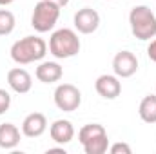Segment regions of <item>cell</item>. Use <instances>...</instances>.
<instances>
[{
    "mask_svg": "<svg viewBox=\"0 0 156 154\" xmlns=\"http://www.w3.org/2000/svg\"><path fill=\"white\" fill-rule=\"evenodd\" d=\"M138 71V58L131 51H118L113 58V73L118 78H131Z\"/></svg>",
    "mask_w": 156,
    "mask_h": 154,
    "instance_id": "7",
    "label": "cell"
},
{
    "mask_svg": "<svg viewBox=\"0 0 156 154\" xmlns=\"http://www.w3.org/2000/svg\"><path fill=\"white\" fill-rule=\"evenodd\" d=\"M109 152L111 154H131L133 149H131V145L125 143V142H116V143H113V145L109 147Z\"/></svg>",
    "mask_w": 156,
    "mask_h": 154,
    "instance_id": "19",
    "label": "cell"
},
{
    "mask_svg": "<svg viewBox=\"0 0 156 154\" xmlns=\"http://www.w3.org/2000/svg\"><path fill=\"white\" fill-rule=\"evenodd\" d=\"M147 56L151 62L156 64V37L153 40H149V45H147Z\"/></svg>",
    "mask_w": 156,
    "mask_h": 154,
    "instance_id": "20",
    "label": "cell"
},
{
    "mask_svg": "<svg viewBox=\"0 0 156 154\" xmlns=\"http://www.w3.org/2000/svg\"><path fill=\"white\" fill-rule=\"evenodd\" d=\"M35 76L42 83H56L64 76V69L58 62H40L35 71Z\"/></svg>",
    "mask_w": 156,
    "mask_h": 154,
    "instance_id": "12",
    "label": "cell"
},
{
    "mask_svg": "<svg viewBox=\"0 0 156 154\" xmlns=\"http://www.w3.org/2000/svg\"><path fill=\"white\" fill-rule=\"evenodd\" d=\"M80 38H78V33L75 29H69V27H62V29H56L53 31L49 44H47V49L49 53L56 58V60H66V58H73L80 53Z\"/></svg>",
    "mask_w": 156,
    "mask_h": 154,
    "instance_id": "2",
    "label": "cell"
},
{
    "mask_svg": "<svg viewBox=\"0 0 156 154\" xmlns=\"http://www.w3.org/2000/svg\"><path fill=\"white\" fill-rule=\"evenodd\" d=\"M82 147H83L85 154H105L109 151V138H107V134H102V136H96V138L85 142Z\"/></svg>",
    "mask_w": 156,
    "mask_h": 154,
    "instance_id": "15",
    "label": "cell"
},
{
    "mask_svg": "<svg viewBox=\"0 0 156 154\" xmlns=\"http://www.w3.org/2000/svg\"><path fill=\"white\" fill-rule=\"evenodd\" d=\"M16 20L9 9H0V37H7L15 31Z\"/></svg>",
    "mask_w": 156,
    "mask_h": 154,
    "instance_id": "17",
    "label": "cell"
},
{
    "mask_svg": "<svg viewBox=\"0 0 156 154\" xmlns=\"http://www.w3.org/2000/svg\"><path fill=\"white\" fill-rule=\"evenodd\" d=\"M47 2H51V4H55V5H58L60 9H62V7H66V5L69 4V0H47Z\"/></svg>",
    "mask_w": 156,
    "mask_h": 154,
    "instance_id": "21",
    "label": "cell"
},
{
    "mask_svg": "<svg viewBox=\"0 0 156 154\" xmlns=\"http://www.w3.org/2000/svg\"><path fill=\"white\" fill-rule=\"evenodd\" d=\"M47 131V118L42 113H31L22 121V134L26 138H38Z\"/></svg>",
    "mask_w": 156,
    "mask_h": 154,
    "instance_id": "11",
    "label": "cell"
},
{
    "mask_svg": "<svg viewBox=\"0 0 156 154\" xmlns=\"http://www.w3.org/2000/svg\"><path fill=\"white\" fill-rule=\"evenodd\" d=\"M9 54L13 62H16L18 65L35 64V62L44 60V56L47 54V44L44 38H40L37 35H29V37L16 40L11 45Z\"/></svg>",
    "mask_w": 156,
    "mask_h": 154,
    "instance_id": "1",
    "label": "cell"
},
{
    "mask_svg": "<svg viewBox=\"0 0 156 154\" xmlns=\"http://www.w3.org/2000/svg\"><path fill=\"white\" fill-rule=\"evenodd\" d=\"M129 26L133 37L142 42L156 37V15L147 5H134L129 13Z\"/></svg>",
    "mask_w": 156,
    "mask_h": 154,
    "instance_id": "3",
    "label": "cell"
},
{
    "mask_svg": "<svg viewBox=\"0 0 156 154\" xmlns=\"http://www.w3.org/2000/svg\"><path fill=\"white\" fill-rule=\"evenodd\" d=\"M138 114L145 123H156V94H147L138 105Z\"/></svg>",
    "mask_w": 156,
    "mask_h": 154,
    "instance_id": "14",
    "label": "cell"
},
{
    "mask_svg": "<svg viewBox=\"0 0 156 154\" xmlns=\"http://www.w3.org/2000/svg\"><path fill=\"white\" fill-rule=\"evenodd\" d=\"M102 134H107L104 125H100V123H87V125H83L78 131V142L83 145L85 142H89V140H93L96 136H102Z\"/></svg>",
    "mask_w": 156,
    "mask_h": 154,
    "instance_id": "16",
    "label": "cell"
},
{
    "mask_svg": "<svg viewBox=\"0 0 156 154\" xmlns=\"http://www.w3.org/2000/svg\"><path fill=\"white\" fill-rule=\"evenodd\" d=\"M7 85L16 94H26L33 87V76L24 67H13L7 73Z\"/></svg>",
    "mask_w": 156,
    "mask_h": 154,
    "instance_id": "9",
    "label": "cell"
},
{
    "mask_svg": "<svg viewBox=\"0 0 156 154\" xmlns=\"http://www.w3.org/2000/svg\"><path fill=\"white\" fill-rule=\"evenodd\" d=\"M11 107V94L5 89H0V116L5 114Z\"/></svg>",
    "mask_w": 156,
    "mask_h": 154,
    "instance_id": "18",
    "label": "cell"
},
{
    "mask_svg": "<svg viewBox=\"0 0 156 154\" xmlns=\"http://www.w3.org/2000/svg\"><path fill=\"white\" fill-rule=\"evenodd\" d=\"M53 100L60 111L73 113L82 103V93L73 83H60V85H56V89L53 93Z\"/></svg>",
    "mask_w": 156,
    "mask_h": 154,
    "instance_id": "5",
    "label": "cell"
},
{
    "mask_svg": "<svg viewBox=\"0 0 156 154\" xmlns=\"http://www.w3.org/2000/svg\"><path fill=\"white\" fill-rule=\"evenodd\" d=\"M96 93L105 100H115L122 93V82L116 75H100L94 82Z\"/></svg>",
    "mask_w": 156,
    "mask_h": 154,
    "instance_id": "8",
    "label": "cell"
},
{
    "mask_svg": "<svg viewBox=\"0 0 156 154\" xmlns=\"http://www.w3.org/2000/svg\"><path fill=\"white\" fill-rule=\"evenodd\" d=\"M49 136H51V140L55 143L66 145V143L73 142V138H75V127H73V123L69 120H64V118L55 120L51 123V127H49Z\"/></svg>",
    "mask_w": 156,
    "mask_h": 154,
    "instance_id": "10",
    "label": "cell"
},
{
    "mask_svg": "<svg viewBox=\"0 0 156 154\" xmlns=\"http://www.w3.org/2000/svg\"><path fill=\"white\" fill-rule=\"evenodd\" d=\"M75 29L82 35H91L100 27V15L93 7H82L73 16Z\"/></svg>",
    "mask_w": 156,
    "mask_h": 154,
    "instance_id": "6",
    "label": "cell"
},
{
    "mask_svg": "<svg viewBox=\"0 0 156 154\" xmlns=\"http://www.w3.org/2000/svg\"><path fill=\"white\" fill-rule=\"evenodd\" d=\"M58 18H60V7L47 0H40L33 9L31 26L37 33H49L55 29Z\"/></svg>",
    "mask_w": 156,
    "mask_h": 154,
    "instance_id": "4",
    "label": "cell"
},
{
    "mask_svg": "<svg viewBox=\"0 0 156 154\" xmlns=\"http://www.w3.org/2000/svg\"><path fill=\"white\" fill-rule=\"evenodd\" d=\"M20 143V129L15 123H0V149L11 151Z\"/></svg>",
    "mask_w": 156,
    "mask_h": 154,
    "instance_id": "13",
    "label": "cell"
},
{
    "mask_svg": "<svg viewBox=\"0 0 156 154\" xmlns=\"http://www.w3.org/2000/svg\"><path fill=\"white\" fill-rule=\"evenodd\" d=\"M15 0H0V5H9V4H13Z\"/></svg>",
    "mask_w": 156,
    "mask_h": 154,
    "instance_id": "22",
    "label": "cell"
}]
</instances>
